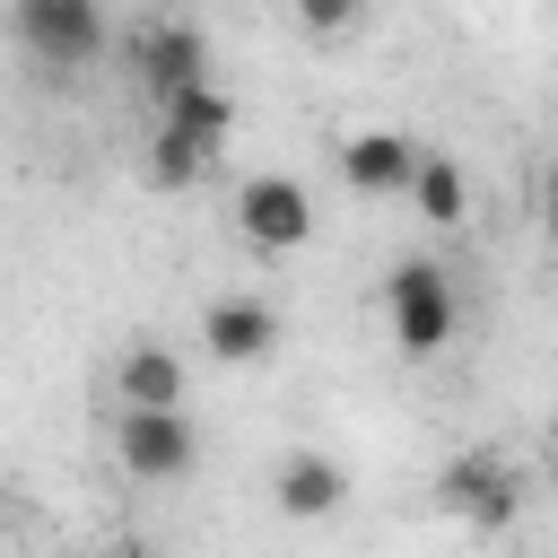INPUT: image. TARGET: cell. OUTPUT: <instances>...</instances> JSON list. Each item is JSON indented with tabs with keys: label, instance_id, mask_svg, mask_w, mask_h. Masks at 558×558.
Instances as JSON below:
<instances>
[{
	"label": "cell",
	"instance_id": "14",
	"mask_svg": "<svg viewBox=\"0 0 558 558\" xmlns=\"http://www.w3.org/2000/svg\"><path fill=\"white\" fill-rule=\"evenodd\" d=\"M296 26L331 44V35H349V26H357V0H296Z\"/></svg>",
	"mask_w": 558,
	"mask_h": 558
},
{
	"label": "cell",
	"instance_id": "7",
	"mask_svg": "<svg viewBox=\"0 0 558 558\" xmlns=\"http://www.w3.org/2000/svg\"><path fill=\"white\" fill-rule=\"evenodd\" d=\"M201 349H209L218 366H253V357H270V349H279V305H262V296H209V314H201Z\"/></svg>",
	"mask_w": 558,
	"mask_h": 558
},
{
	"label": "cell",
	"instance_id": "8",
	"mask_svg": "<svg viewBox=\"0 0 558 558\" xmlns=\"http://www.w3.org/2000/svg\"><path fill=\"white\" fill-rule=\"evenodd\" d=\"M410 166H418V140L410 131H349L340 140V183L366 192V201H401Z\"/></svg>",
	"mask_w": 558,
	"mask_h": 558
},
{
	"label": "cell",
	"instance_id": "11",
	"mask_svg": "<svg viewBox=\"0 0 558 558\" xmlns=\"http://www.w3.org/2000/svg\"><path fill=\"white\" fill-rule=\"evenodd\" d=\"M401 201H418V218H427V227H462V218H471V183H462V166H453V157H436V148H418V166H410Z\"/></svg>",
	"mask_w": 558,
	"mask_h": 558
},
{
	"label": "cell",
	"instance_id": "9",
	"mask_svg": "<svg viewBox=\"0 0 558 558\" xmlns=\"http://www.w3.org/2000/svg\"><path fill=\"white\" fill-rule=\"evenodd\" d=\"M157 131H174L183 148H201V157H218L227 148V131H235V105H227V87L218 78H183L174 96H157Z\"/></svg>",
	"mask_w": 558,
	"mask_h": 558
},
{
	"label": "cell",
	"instance_id": "10",
	"mask_svg": "<svg viewBox=\"0 0 558 558\" xmlns=\"http://www.w3.org/2000/svg\"><path fill=\"white\" fill-rule=\"evenodd\" d=\"M270 497H279V514H296V523H323V514L349 497V471H340L331 453H279V471H270Z\"/></svg>",
	"mask_w": 558,
	"mask_h": 558
},
{
	"label": "cell",
	"instance_id": "2",
	"mask_svg": "<svg viewBox=\"0 0 558 558\" xmlns=\"http://www.w3.org/2000/svg\"><path fill=\"white\" fill-rule=\"evenodd\" d=\"M113 462H122L140 488H174V480H192V462H201V427L183 418V401H122V418H113Z\"/></svg>",
	"mask_w": 558,
	"mask_h": 558
},
{
	"label": "cell",
	"instance_id": "1",
	"mask_svg": "<svg viewBox=\"0 0 558 558\" xmlns=\"http://www.w3.org/2000/svg\"><path fill=\"white\" fill-rule=\"evenodd\" d=\"M9 35H17V52H26L52 87L78 78V70H96L105 44H113L105 0H9Z\"/></svg>",
	"mask_w": 558,
	"mask_h": 558
},
{
	"label": "cell",
	"instance_id": "6",
	"mask_svg": "<svg viewBox=\"0 0 558 558\" xmlns=\"http://www.w3.org/2000/svg\"><path fill=\"white\" fill-rule=\"evenodd\" d=\"M436 497H445L471 532H506V523H514V506H523V480H514V462H506V453H488V445H480V453H453V462H445Z\"/></svg>",
	"mask_w": 558,
	"mask_h": 558
},
{
	"label": "cell",
	"instance_id": "12",
	"mask_svg": "<svg viewBox=\"0 0 558 558\" xmlns=\"http://www.w3.org/2000/svg\"><path fill=\"white\" fill-rule=\"evenodd\" d=\"M113 392L122 401H183V357L166 340H131L113 357Z\"/></svg>",
	"mask_w": 558,
	"mask_h": 558
},
{
	"label": "cell",
	"instance_id": "5",
	"mask_svg": "<svg viewBox=\"0 0 558 558\" xmlns=\"http://www.w3.org/2000/svg\"><path fill=\"white\" fill-rule=\"evenodd\" d=\"M235 227L253 253H296L314 235V192L296 174H244L235 183Z\"/></svg>",
	"mask_w": 558,
	"mask_h": 558
},
{
	"label": "cell",
	"instance_id": "4",
	"mask_svg": "<svg viewBox=\"0 0 558 558\" xmlns=\"http://www.w3.org/2000/svg\"><path fill=\"white\" fill-rule=\"evenodd\" d=\"M122 61H131L140 96L157 105V96H174L183 78H209V35H201L192 17H174V9H157V17H140V26L122 35Z\"/></svg>",
	"mask_w": 558,
	"mask_h": 558
},
{
	"label": "cell",
	"instance_id": "13",
	"mask_svg": "<svg viewBox=\"0 0 558 558\" xmlns=\"http://www.w3.org/2000/svg\"><path fill=\"white\" fill-rule=\"evenodd\" d=\"M201 174H209V157H201V148H183L174 131H157V140H148V183H157V192H183V183H201Z\"/></svg>",
	"mask_w": 558,
	"mask_h": 558
},
{
	"label": "cell",
	"instance_id": "3",
	"mask_svg": "<svg viewBox=\"0 0 558 558\" xmlns=\"http://www.w3.org/2000/svg\"><path fill=\"white\" fill-rule=\"evenodd\" d=\"M384 323H392V349H410V357H436L445 340H453V323H462V305H453V270L445 262H392L384 270Z\"/></svg>",
	"mask_w": 558,
	"mask_h": 558
}]
</instances>
